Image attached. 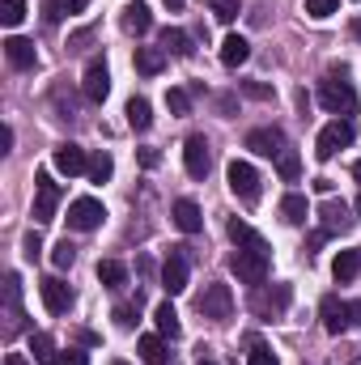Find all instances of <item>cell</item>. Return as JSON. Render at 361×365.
Here are the masks:
<instances>
[{"label": "cell", "instance_id": "56", "mask_svg": "<svg viewBox=\"0 0 361 365\" xmlns=\"http://www.w3.org/2000/svg\"><path fill=\"white\" fill-rule=\"evenodd\" d=\"M357 217H361V195H357Z\"/></svg>", "mask_w": 361, "mask_h": 365}, {"label": "cell", "instance_id": "40", "mask_svg": "<svg viewBox=\"0 0 361 365\" xmlns=\"http://www.w3.org/2000/svg\"><path fill=\"white\" fill-rule=\"evenodd\" d=\"M230 238L243 247V242H251V238H255V230H251L247 221H238V217H234V221H230Z\"/></svg>", "mask_w": 361, "mask_h": 365}, {"label": "cell", "instance_id": "32", "mask_svg": "<svg viewBox=\"0 0 361 365\" xmlns=\"http://www.w3.org/2000/svg\"><path fill=\"white\" fill-rule=\"evenodd\" d=\"M86 175H90V182H106V179H111V175H115L111 153H102V149H98V153L90 158V170H86Z\"/></svg>", "mask_w": 361, "mask_h": 365}, {"label": "cell", "instance_id": "39", "mask_svg": "<svg viewBox=\"0 0 361 365\" xmlns=\"http://www.w3.org/2000/svg\"><path fill=\"white\" fill-rule=\"evenodd\" d=\"M166 106H171L175 115H191V98H187V90H171L166 93Z\"/></svg>", "mask_w": 361, "mask_h": 365}, {"label": "cell", "instance_id": "11", "mask_svg": "<svg viewBox=\"0 0 361 365\" xmlns=\"http://www.w3.org/2000/svg\"><path fill=\"white\" fill-rule=\"evenodd\" d=\"M319 319H323V331L327 336H340V331L353 327L349 323V302H340V297H323L319 302Z\"/></svg>", "mask_w": 361, "mask_h": 365}, {"label": "cell", "instance_id": "50", "mask_svg": "<svg viewBox=\"0 0 361 365\" xmlns=\"http://www.w3.org/2000/svg\"><path fill=\"white\" fill-rule=\"evenodd\" d=\"M315 191L319 195H332V179H315Z\"/></svg>", "mask_w": 361, "mask_h": 365}, {"label": "cell", "instance_id": "1", "mask_svg": "<svg viewBox=\"0 0 361 365\" xmlns=\"http://www.w3.org/2000/svg\"><path fill=\"white\" fill-rule=\"evenodd\" d=\"M230 268H234V276L238 280H247V284H264L268 280V272H272V251H268V242L255 234L251 242H243L238 251H234V259H230Z\"/></svg>", "mask_w": 361, "mask_h": 365}, {"label": "cell", "instance_id": "55", "mask_svg": "<svg viewBox=\"0 0 361 365\" xmlns=\"http://www.w3.org/2000/svg\"><path fill=\"white\" fill-rule=\"evenodd\" d=\"M195 365H217V361H208V357H204V361H195Z\"/></svg>", "mask_w": 361, "mask_h": 365}, {"label": "cell", "instance_id": "27", "mask_svg": "<svg viewBox=\"0 0 361 365\" xmlns=\"http://www.w3.org/2000/svg\"><path fill=\"white\" fill-rule=\"evenodd\" d=\"M153 323H158V336H166V340H175L183 327H179V314H175V306L171 302H162L158 310H153Z\"/></svg>", "mask_w": 361, "mask_h": 365}, {"label": "cell", "instance_id": "37", "mask_svg": "<svg viewBox=\"0 0 361 365\" xmlns=\"http://www.w3.org/2000/svg\"><path fill=\"white\" fill-rule=\"evenodd\" d=\"M247 365H280V361H276V353H272L268 344L251 340V353H247Z\"/></svg>", "mask_w": 361, "mask_h": 365}, {"label": "cell", "instance_id": "52", "mask_svg": "<svg viewBox=\"0 0 361 365\" xmlns=\"http://www.w3.org/2000/svg\"><path fill=\"white\" fill-rule=\"evenodd\" d=\"M349 30H353V38L361 43V17H353V21H349Z\"/></svg>", "mask_w": 361, "mask_h": 365}, {"label": "cell", "instance_id": "8", "mask_svg": "<svg viewBox=\"0 0 361 365\" xmlns=\"http://www.w3.org/2000/svg\"><path fill=\"white\" fill-rule=\"evenodd\" d=\"M102 217H106V208L93 200V195H81V200H73L68 204V225L77 230V234H90L102 225Z\"/></svg>", "mask_w": 361, "mask_h": 365}, {"label": "cell", "instance_id": "7", "mask_svg": "<svg viewBox=\"0 0 361 365\" xmlns=\"http://www.w3.org/2000/svg\"><path fill=\"white\" fill-rule=\"evenodd\" d=\"M56 204H60V182L51 175H39L34 179V225L56 221Z\"/></svg>", "mask_w": 361, "mask_h": 365}, {"label": "cell", "instance_id": "34", "mask_svg": "<svg viewBox=\"0 0 361 365\" xmlns=\"http://www.w3.org/2000/svg\"><path fill=\"white\" fill-rule=\"evenodd\" d=\"M21 17H26V0H4L0 4V21L13 30V26H21Z\"/></svg>", "mask_w": 361, "mask_h": 365}, {"label": "cell", "instance_id": "53", "mask_svg": "<svg viewBox=\"0 0 361 365\" xmlns=\"http://www.w3.org/2000/svg\"><path fill=\"white\" fill-rule=\"evenodd\" d=\"M162 4H166V9H183V4H187V0H162Z\"/></svg>", "mask_w": 361, "mask_h": 365}, {"label": "cell", "instance_id": "47", "mask_svg": "<svg viewBox=\"0 0 361 365\" xmlns=\"http://www.w3.org/2000/svg\"><path fill=\"white\" fill-rule=\"evenodd\" d=\"M162 158H158V149H141V166H158Z\"/></svg>", "mask_w": 361, "mask_h": 365}, {"label": "cell", "instance_id": "46", "mask_svg": "<svg viewBox=\"0 0 361 365\" xmlns=\"http://www.w3.org/2000/svg\"><path fill=\"white\" fill-rule=\"evenodd\" d=\"M323 242H327V230H315V234H310V238H306V251H319V247H323Z\"/></svg>", "mask_w": 361, "mask_h": 365}, {"label": "cell", "instance_id": "30", "mask_svg": "<svg viewBox=\"0 0 361 365\" xmlns=\"http://www.w3.org/2000/svg\"><path fill=\"white\" fill-rule=\"evenodd\" d=\"M98 280H102L106 289H123V284H128V268H123L119 259H102V264H98Z\"/></svg>", "mask_w": 361, "mask_h": 365}, {"label": "cell", "instance_id": "29", "mask_svg": "<svg viewBox=\"0 0 361 365\" xmlns=\"http://www.w3.org/2000/svg\"><path fill=\"white\" fill-rule=\"evenodd\" d=\"M149 123H153V106H149L145 98H132V102H128V128H132V132H145Z\"/></svg>", "mask_w": 361, "mask_h": 365}, {"label": "cell", "instance_id": "48", "mask_svg": "<svg viewBox=\"0 0 361 365\" xmlns=\"http://www.w3.org/2000/svg\"><path fill=\"white\" fill-rule=\"evenodd\" d=\"M9 149H13V128L0 132V153H9Z\"/></svg>", "mask_w": 361, "mask_h": 365}, {"label": "cell", "instance_id": "54", "mask_svg": "<svg viewBox=\"0 0 361 365\" xmlns=\"http://www.w3.org/2000/svg\"><path fill=\"white\" fill-rule=\"evenodd\" d=\"M353 175H357V182H361V162H357V166H353Z\"/></svg>", "mask_w": 361, "mask_h": 365}, {"label": "cell", "instance_id": "57", "mask_svg": "<svg viewBox=\"0 0 361 365\" xmlns=\"http://www.w3.org/2000/svg\"><path fill=\"white\" fill-rule=\"evenodd\" d=\"M111 365H128V361H111Z\"/></svg>", "mask_w": 361, "mask_h": 365}, {"label": "cell", "instance_id": "24", "mask_svg": "<svg viewBox=\"0 0 361 365\" xmlns=\"http://www.w3.org/2000/svg\"><path fill=\"white\" fill-rule=\"evenodd\" d=\"M280 217H285L289 225H306V217H310V204H306V195L289 191V195L280 200Z\"/></svg>", "mask_w": 361, "mask_h": 365}, {"label": "cell", "instance_id": "19", "mask_svg": "<svg viewBox=\"0 0 361 365\" xmlns=\"http://www.w3.org/2000/svg\"><path fill=\"white\" fill-rule=\"evenodd\" d=\"M4 56H9V64L13 68H34L39 64V56H34V43L30 38H4Z\"/></svg>", "mask_w": 361, "mask_h": 365}, {"label": "cell", "instance_id": "44", "mask_svg": "<svg viewBox=\"0 0 361 365\" xmlns=\"http://www.w3.org/2000/svg\"><path fill=\"white\" fill-rule=\"evenodd\" d=\"M26 259H39V251H43V242H39V234H26Z\"/></svg>", "mask_w": 361, "mask_h": 365}, {"label": "cell", "instance_id": "28", "mask_svg": "<svg viewBox=\"0 0 361 365\" xmlns=\"http://www.w3.org/2000/svg\"><path fill=\"white\" fill-rule=\"evenodd\" d=\"M357 272H361V251H340V255H336V264H332V276L345 284V280H353Z\"/></svg>", "mask_w": 361, "mask_h": 365}, {"label": "cell", "instance_id": "20", "mask_svg": "<svg viewBox=\"0 0 361 365\" xmlns=\"http://www.w3.org/2000/svg\"><path fill=\"white\" fill-rule=\"evenodd\" d=\"M175 225H179L183 234H200L204 230V212H200L195 200H179L175 204Z\"/></svg>", "mask_w": 361, "mask_h": 365}, {"label": "cell", "instance_id": "31", "mask_svg": "<svg viewBox=\"0 0 361 365\" xmlns=\"http://www.w3.org/2000/svg\"><path fill=\"white\" fill-rule=\"evenodd\" d=\"M276 170H280V179L285 182H298L302 179V158H298L293 149H285V153L276 158Z\"/></svg>", "mask_w": 361, "mask_h": 365}, {"label": "cell", "instance_id": "18", "mask_svg": "<svg viewBox=\"0 0 361 365\" xmlns=\"http://www.w3.org/2000/svg\"><path fill=\"white\" fill-rule=\"evenodd\" d=\"M123 30L128 34H149L153 30V13H149V4L145 0H132V4H123Z\"/></svg>", "mask_w": 361, "mask_h": 365}, {"label": "cell", "instance_id": "17", "mask_svg": "<svg viewBox=\"0 0 361 365\" xmlns=\"http://www.w3.org/2000/svg\"><path fill=\"white\" fill-rule=\"evenodd\" d=\"M319 221H323L327 234H345V230H349V204L336 200V195H327L323 208H319Z\"/></svg>", "mask_w": 361, "mask_h": 365}, {"label": "cell", "instance_id": "49", "mask_svg": "<svg viewBox=\"0 0 361 365\" xmlns=\"http://www.w3.org/2000/svg\"><path fill=\"white\" fill-rule=\"evenodd\" d=\"M349 323L361 327V302H349Z\"/></svg>", "mask_w": 361, "mask_h": 365}, {"label": "cell", "instance_id": "23", "mask_svg": "<svg viewBox=\"0 0 361 365\" xmlns=\"http://www.w3.org/2000/svg\"><path fill=\"white\" fill-rule=\"evenodd\" d=\"M162 68H166V51L162 47H136V73L158 77Z\"/></svg>", "mask_w": 361, "mask_h": 365}, {"label": "cell", "instance_id": "13", "mask_svg": "<svg viewBox=\"0 0 361 365\" xmlns=\"http://www.w3.org/2000/svg\"><path fill=\"white\" fill-rule=\"evenodd\" d=\"M289 297H293V289H289V284H272V289L260 284V293H255V310H260V314H268V319H276V314H285V310H289Z\"/></svg>", "mask_w": 361, "mask_h": 365}, {"label": "cell", "instance_id": "22", "mask_svg": "<svg viewBox=\"0 0 361 365\" xmlns=\"http://www.w3.org/2000/svg\"><path fill=\"white\" fill-rule=\"evenodd\" d=\"M251 60V43L243 38V34H230L225 43H221V64L225 68H238V64H247Z\"/></svg>", "mask_w": 361, "mask_h": 365}, {"label": "cell", "instance_id": "3", "mask_svg": "<svg viewBox=\"0 0 361 365\" xmlns=\"http://www.w3.org/2000/svg\"><path fill=\"white\" fill-rule=\"evenodd\" d=\"M353 145V119H332L323 132H319V140H315V158L319 162H332L340 149H349Z\"/></svg>", "mask_w": 361, "mask_h": 365}, {"label": "cell", "instance_id": "35", "mask_svg": "<svg viewBox=\"0 0 361 365\" xmlns=\"http://www.w3.org/2000/svg\"><path fill=\"white\" fill-rule=\"evenodd\" d=\"M73 259H77V247H73L68 238L51 247V264H56V268H73Z\"/></svg>", "mask_w": 361, "mask_h": 365}, {"label": "cell", "instance_id": "21", "mask_svg": "<svg viewBox=\"0 0 361 365\" xmlns=\"http://www.w3.org/2000/svg\"><path fill=\"white\" fill-rule=\"evenodd\" d=\"M141 361L145 365H175L171 349H166V336H141Z\"/></svg>", "mask_w": 361, "mask_h": 365}, {"label": "cell", "instance_id": "38", "mask_svg": "<svg viewBox=\"0 0 361 365\" xmlns=\"http://www.w3.org/2000/svg\"><path fill=\"white\" fill-rule=\"evenodd\" d=\"M306 13H310L315 21H327V17L336 13V0H306Z\"/></svg>", "mask_w": 361, "mask_h": 365}, {"label": "cell", "instance_id": "2", "mask_svg": "<svg viewBox=\"0 0 361 365\" xmlns=\"http://www.w3.org/2000/svg\"><path fill=\"white\" fill-rule=\"evenodd\" d=\"M319 102H323V110L349 119V115L357 110V90H353L345 77H327V81H319Z\"/></svg>", "mask_w": 361, "mask_h": 365}, {"label": "cell", "instance_id": "16", "mask_svg": "<svg viewBox=\"0 0 361 365\" xmlns=\"http://www.w3.org/2000/svg\"><path fill=\"white\" fill-rule=\"evenodd\" d=\"M81 93H86L90 102H106V93H111V73H106V64L93 60L90 68H86V77H81Z\"/></svg>", "mask_w": 361, "mask_h": 365}, {"label": "cell", "instance_id": "51", "mask_svg": "<svg viewBox=\"0 0 361 365\" xmlns=\"http://www.w3.org/2000/svg\"><path fill=\"white\" fill-rule=\"evenodd\" d=\"M4 365H30V361H26L21 353H9V357H4Z\"/></svg>", "mask_w": 361, "mask_h": 365}, {"label": "cell", "instance_id": "42", "mask_svg": "<svg viewBox=\"0 0 361 365\" xmlns=\"http://www.w3.org/2000/svg\"><path fill=\"white\" fill-rule=\"evenodd\" d=\"M243 93H247V98H260V102H268V98H272V86H264V81H243Z\"/></svg>", "mask_w": 361, "mask_h": 365}, {"label": "cell", "instance_id": "12", "mask_svg": "<svg viewBox=\"0 0 361 365\" xmlns=\"http://www.w3.org/2000/svg\"><path fill=\"white\" fill-rule=\"evenodd\" d=\"M247 149L260 153V158H280V153H285V132H280V128H255V132L247 136Z\"/></svg>", "mask_w": 361, "mask_h": 365}, {"label": "cell", "instance_id": "26", "mask_svg": "<svg viewBox=\"0 0 361 365\" xmlns=\"http://www.w3.org/2000/svg\"><path fill=\"white\" fill-rule=\"evenodd\" d=\"M162 51H166V56H171V51H175V56H191V34L179 30V26H166V30H162Z\"/></svg>", "mask_w": 361, "mask_h": 365}, {"label": "cell", "instance_id": "15", "mask_svg": "<svg viewBox=\"0 0 361 365\" xmlns=\"http://www.w3.org/2000/svg\"><path fill=\"white\" fill-rule=\"evenodd\" d=\"M39 293H43V306H47L51 314H64V310L73 306V289H68L60 276H47V280L39 284Z\"/></svg>", "mask_w": 361, "mask_h": 365}, {"label": "cell", "instance_id": "14", "mask_svg": "<svg viewBox=\"0 0 361 365\" xmlns=\"http://www.w3.org/2000/svg\"><path fill=\"white\" fill-rule=\"evenodd\" d=\"M51 162H56V170H60V175H68V179H77V175H86V170H90V158H86V149H81V145H60Z\"/></svg>", "mask_w": 361, "mask_h": 365}, {"label": "cell", "instance_id": "25", "mask_svg": "<svg viewBox=\"0 0 361 365\" xmlns=\"http://www.w3.org/2000/svg\"><path fill=\"white\" fill-rule=\"evenodd\" d=\"M30 353H34V365H56V340L47 336V331H34L30 336Z\"/></svg>", "mask_w": 361, "mask_h": 365}, {"label": "cell", "instance_id": "9", "mask_svg": "<svg viewBox=\"0 0 361 365\" xmlns=\"http://www.w3.org/2000/svg\"><path fill=\"white\" fill-rule=\"evenodd\" d=\"M183 166H187L191 179H204V175H208L213 153H208V140H204V136H187V140H183Z\"/></svg>", "mask_w": 361, "mask_h": 365}, {"label": "cell", "instance_id": "4", "mask_svg": "<svg viewBox=\"0 0 361 365\" xmlns=\"http://www.w3.org/2000/svg\"><path fill=\"white\" fill-rule=\"evenodd\" d=\"M17 331H26V310H21V280L17 272L4 276V340H13Z\"/></svg>", "mask_w": 361, "mask_h": 365}, {"label": "cell", "instance_id": "41", "mask_svg": "<svg viewBox=\"0 0 361 365\" xmlns=\"http://www.w3.org/2000/svg\"><path fill=\"white\" fill-rule=\"evenodd\" d=\"M115 323H119L123 331H132V327H136V306H115Z\"/></svg>", "mask_w": 361, "mask_h": 365}, {"label": "cell", "instance_id": "33", "mask_svg": "<svg viewBox=\"0 0 361 365\" xmlns=\"http://www.w3.org/2000/svg\"><path fill=\"white\" fill-rule=\"evenodd\" d=\"M81 9H86V0H47V17H51V21L73 17V13H81Z\"/></svg>", "mask_w": 361, "mask_h": 365}, {"label": "cell", "instance_id": "10", "mask_svg": "<svg viewBox=\"0 0 361 365\" xmlns=\"http://www.w3.org/2000/svg\"><path fill=\"white\" fill-rule=\"evenodd\" d=\"M162 289L171 297H179L183 289H187V255H183V247H171V255L162 264Z\"/></svg>", "mask_w": 361, "mask_h": 365}, {"label": "cell", "instance_id": "45", "mask_svg": "<svg viewBox=\"0 0 361 365\" xmlns=\"http://www.w3.org/2000/svg\"><path fill=\"white\" fill-rule=\"evenodd\" d=\"M90 38H93V30H77V34L68 38V47H73V51H81V47L90 43Z\"/></svg>", "mask_w": 361, "mask_h": 365}, {"label": "cell", "instance_id": "43", "mask_svg": "<svg viewBox=\"0 0 361 365\" xmlns=\"http://www.w3.org/2000/svg\"><path fill=\"white\" fill-rule=\"evenodd\" d=\"M56 365H90V357H86V353H77V349H68V353H60V357H56Z\"/></svg>", "mask_w": 361, "mask_h": 365}, {"label": "cell", "instance_id": "5", "mask_svg": "<svg viewBox=\"0 0 361 365\" xmlns=\"http://www.w3.org/2000/svg\"><path fill=\"white\" fill-rule=\"evenodd\" d=\"M195 306H200V314H204V319L225 323V319L234 314V293H230V284H217V280H213V284L200 293V302H195Z\"/></svg>", "mask_w": 361, "mask_h": 365}, {"label": "cell", "instance_id": "6", "mask_svg": "<svg viewBox=\"0 0 361 365\" xmlns=\"http://www.w3.org/2000/svg\"><path fill=\"white\" fill-rule=\"evenodd\" d=\"M225 179H230V191L243 200V204H255L260 200V170L251 166V162H230V170H225Z\"/></svg>", "mask_w": 361, "mask_h": 365}, {"label": "cell", "instance_id": "36", "mask_svg": "<svg viewBox=\"0 0 361 365\" xmlns=\"http://www.w3.org/2000/svg\"><path fill=\"white\" fill-rule=\"evenodd\" d=\"M238 9H243L238 0H208V13H213L217 21H234V17H238Z\"/></svg>", "mask_w": 361, "mask_h": 365}]
</instances>
